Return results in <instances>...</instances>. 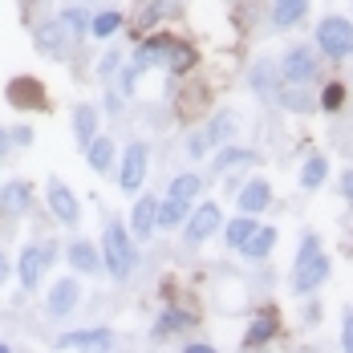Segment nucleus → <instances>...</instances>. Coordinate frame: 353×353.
I'll list each match as a JSON object with an SVG mask.
<instances>
[{"label": "nucleus", "instance_id": "f257e3e1", "mask_svg": "<svg viewBox=\"0 0 353 353\" xmlns=\"http://www.w3.org/2000/svg\"><path fill=\"white\" fill-rule=\"evenodd\" d=\"M329 281V256L321 252L317 236H305L301 252H296V264H292V292H317L321 284Z\"/></svg>", "mask_w": 353, "mask_h": 353}, {"label": "nucleus", "instance_id": "f03ea898", "mask_svg": "<svg viewBox=\"0 0 353 353\" xmlns=\"http://www.w3.org/2000/svg\"><path fill=\"white\" fill-rule=\"evenodd\" d=\"M134 264H139V256H134L130 232H126L118 219H110L106 232H102V268H106L114 281H126V276L134 272Z\"/></svg>", "mask_w": 353, "mask_h": 353}, {"label": "nucleus", "instance_id": "7ed1b4c3", "mask_svg": "<svg viewBox=\"0 0 353 353\" xmlns=\"http://www.w3.org/2000/svg\"><path fill=\"white\" fill-rule=\"evenodd\" d=\"M317 45H321V53L333 57V61L350 57L353 53V25L345 17H325L317 25Z\"/></svg>", "mask_w": 353, "mask_h": 353}, {"label": "nucleus", "instance_id": "20e7f679", "mask_svg": "<svg viewBox=\"0 0 353 353\" xmlns=\"http://www.w3.org/2000/svg\"><path fill=\"white\" fill-rule=\"evenodd\" d=\"M53 256H57L53 244H25L21 260H17V276H21V288H25V292H33L37 284H41L45 268L53 264Z\"/></svg>", "mask_w": 353, "mask_h": 353}, {"label": "nucleus", "instance_id": "39448f33", "mask_svg": "<svg viewBox=\"0 0 353 353\" xmlns=\"http://www.w3.org/2000/svg\"><path fill=\"white\" fill-rule=\"evenodd\" d=\"M45 203H49V212H53L57 223L77 228V219H81V203H77V195H73L61 179H49V183H45Z\"/></svg>", "mask_w": 353, "mask_h": 353}, {"label": "nucleus", "instance_id": "423d86ee", "mask_svg": "<svg viewBox=\"0 0 353 353\" xmlns=\"http://www.w3.org/2000/svg\"><path fill=\"white\" fill-rule=\"evenodd\" d=\"M146 159H150L146 142H130V146H126L122 167H118V187H122L126 195H134L142 187V179H146Z\"/></svg>", "mask_w": 353, "mask_h": 353}, {"label": "nucleus", "instance_id": "0eeeda50", "mask_svg": "<svg viewBox=\"0 0 353 353\" xmlns=\"http://www.w3.org/2000/svg\"><path fill=\"white\" fill-rule=\"evenodd\" d=\"M70 41H73V33L61 25V17H57V21H45V25L33 29V49L41 57H65Z\"/></svg>", "mask_w": 353, "mask_h": 353}, {"label": "nucleus", "instance_id": "6e6552de", "mask_svg": "<svg viewBox=\"0 0 353 353\" xmlns=\"http://www.w3.org/2000/svg\"><path fill=\"white\" fill-rule=\"evenodd\" d=\"M281 77H284V81H292V85L313 81V77H317V57H313V49H309V45L288 49V53H284V61H281Z\"/></svg>", "mask_w": 353, "mask_h": 353}, {"label": "nucleus", "instance_id": "1a4fd4ad", "mask_svg": "<svg viewBox=\"0 0 353 353\" xmlns=\"http://www.w3.org/2000/svg\"><path fill=\"white\" fill-rule=\"evenodd\" d=\"M33 208V183L29 179H8L0 187V215L4 219H17Z\"/></svg>", "mask_w": 353, "mask_h": 353}, {"label": "nucleus", "instance_id": "9d476101", "mask_svg": "<svg viewBox=\"0 0 353 353\" xmlns=\"http://www.w3.org/2000/svg\"><path fill=\"white\" fill-rule=\"evenodd\" d=\"M4 98L17 110H41L45 106V85H41L37 77H29V73H21V77H12V81L4 85Z\"/></svg>", "mask_w": 353, "mask_h": 353}, {"label": "nucleus", "instance_id": "9b49d317", "mask_svg": "<svg viewBox=\"0 0 353 353\" xmlns=\"http://www.w3.org/2000/svg\"><path fill=\"white\" fill-rule=\"evenodd\" d=\"M77 296H81V288L73 276H61V281L49 288V296H45V313L49 317H70L73 309H77Z\"/></svg>", "mask_w": 353, "mask_h": 353}, {"label": "nucleus", "instance_id": "f8f14e48", "mask_svg": "<svg viewBox=\"0 0 353 353\" xmlns=\"http://www.w3.org/2000/svg\"><path fill=\"white\" fill-rule=\"evenodd\" d=\"M223 228V212L215 208V203H199V212L187 215V240L191 244H203L208 236H215Z\"/></svg>", "mask_w": 353, "mask_h": 353}, {"label": "nucleus", "instance_id": "ddd939ff", "mask_svg": "<svg viewBox=\"0 0 353 353\" xmlns=\"http://www.w3.org/2000/svg\"><path fill=\"white\" fill-rule=\"evenodd\" d=\"M154 228H159V199L154 195H139L134 208H130V232H134V240H150Z\"/></svg>", "mask_w": 353, "mask_h": 353}, {"label": "nucleus", "instance_id": "4468645a", "mask_svg": "<svg viewBox=\"0 0 353 353\" xmlns=\"http://www.w3.org/2000/svg\"><path fill=\"white\" fill-rule=\"evenodd\" d=\"M106 345H114L110 329H70L57 337V350H106Z\"/></svg>", "mask_w": 353, "mask_h": 353}, {"label": "nucleus", "instance_id": "2eb2a0df", "mask_svg": "<svg viewBox=\"0 0 353 353\" xmlns=\"http://www.w3.org/2000/svg\"><path fill=\"white\" fill-rule=\"evenodd\" d=\"M65 260H70L73 272H98V268H102V252L90 244V240H70Z\"/></svg>", "mask_w": 353, "mask_h": 353}, {"label": "nucleus", "instance_id": "dca6fc26", "mask_svg": "<svg viewBox=\"0 0 353 353\" xmlns=\"http://www.w3.org/2000/svg\"><path fill=\"white\" fill-rule=\"evenodd\" d=\"M240 212H248V215H256V212H264L268 203H272V187L264 183V179H252V183H244L240 187Z\"/></svg>", "mask_w": 353, "mask_h": 353}, {"label": "nucleus", "instance_id": "f3484780", "mask_svg": "<svg viewBox=\"0 0 353 353\" xmlns=\"http://www.w3.org/2000/svg\"><path fill=\"white\" fill-rule=\"evenodd\" d=\"M85 163H90V171L106 175L110 167H114V139L110 134H94L90 146H85Z\"/></svg>", "mask_w": 353, "mask_h": 353}, {"label": "nucleus", "instance_id": "a211bd4d", "mask_svg": "<svg viewBox=\"0 0 353 353\" xmlns=\"http://www.w3.org/2000/svg\"><path fill=\"white\" fill-rule=\"evenodd\" d=\"M98 134V110L90 106V102H81V106H73V142L85 150L90 139Z\"/></svg>", "mask_w": 353, "mask_h": 353}, {"label": "nucleus", "instance_id": "6ab92c4d", "mask_svg": "<svg viewBox=\"0 0 353 353\" xmlns=\"http://www.w3.org/2000/svg\"><path fill=\"white\" fill-rule=\"evenodd\" d=\"M272 248H276V228H260V223H256V228H252V236L240 244V252H244L248 260H264Z\"/></svg>", "mask_w": 353, "mask_h": 353}, {"label": "nucleus", "instance_id": "aec40b11", "mask_svg": "<svg viewBox=\"0 0 353 353\" xmlns=\"http://www.w3.org/2000/svg\"><path fill=\"white\" fill-rule=\"evenodd\" d=\"M309 12V0H276L272 4V25L276 29H296V21Z\"/></svg>", "mask_w": 353, "mask_h": 353}, {"label": "nucleus", "instance_id": "412c9836", "mask_svg": "<svg viewBox=\"0 0 353 353\" xmlns=\"http://www.w3.org/2000/svg\"><path fill=\"white\" fill-rule=\"evenodd\" d=\"M260 163V154L256 150H240V146H228V150H219V159H215V171L219 175H228V171H240V167H256Z\"/></svg>", "mask_w": 353, "mask_h": 353}, {"label": "nucleus", "instance_id": "4be33fe9", "mask_svg": "<svg viewBox=\"0 0 353 353\" xmlns=\"http://www.w3.org/2000/svg\"><path fill=\"white\" fill-rule=\"evenodd\" d=\"M167 49H171V37H167V33H154V37H146V41L139 45L134 61H139V65H154V61H167Z\"/></svg>", "mask_w": 353, "mask_h": 353}, {"label": "nucleus", "instance_id": "5701e85b", "mask_svg": "<svg viewBox=\"0 0 353 353\" xmlns=\"http://www.w3.org/2000/svg\"><path fill=\"white\" fill-rule=\"evenodd\" d=\"M171 73H191L195 70V49L187 45V41H171V49H167V61H163Z\"/></svg>", "mask_w": 353, "mask_h": 353}, {"label": "nucleus", "instance_id": "b1692460", "mask_svg": "<svg viewBox=\"0 0 353 353\" xmlns=\"http://www.w3.org/2000/svg\"><path fill=\"white\" fill-rule=\"evenodd\" d=\"M183 329H195V317L179 313V309H167L163 317L154 321V337H171V333H183Z\"/></svg>", "mask_w": 353, "mask_h": 353}, {"label": "nucleus", "instance_id": "393cba45", "mask_svg": "<svg viewBox=\"0 0 353 353\" xmlns=\"http://www.w3.org/2000/svg\"><path fill=\"white\" fill-rule=\"evenodd\" d=\"M232 130H236V114H232V110H219V114L212 118V126H208L203 134H208V142H212V146H223V142L232 139Z\"/></svg>", "mask_w": 353, "mask_h": 353}, {"label": "nucleus", "instance_id": "a878e982", "mask_svg": "<svg viewBox=\"0 0 353 353\" xmlns=\"http://www.w3.org/2000/svg\"><path fill=\"white\" fill-rule=\"evenodd\" d=\"M167 195H175V199H187V203H191V199H199V195H203V179L191 175V171H187V175H175Z\"/></svg>", "mask_w": 353, "mask_h": 353}, {"label": "nucleus", "instance_id": "bb28decb", "mask_svg": "<svg viewBox=\"0 0 353 353\" xmlns=\"http://www.w3.org/2000/svg\"><path fill=\"white\" fill-rule=\"evenodd\" d=\"M118 29H122V17H118L114 8H106V12L90 17V29H85V33H90V37H98V41H106V37H114Z\"/></svg>", "mask_w": 353, "mask_h": 353}, {"label": "nucleus", "instance_id": "cd10ccee", "mask_svg": "<svg viewBox=\"0 0 353 353\" xmlns=\"http://www.w3.org/2000/svg\"><path fill=\"white\" fill-rule=\"evenodd\" d=\"M276 333V317L272 313H264V317H256L252 325H248V333H244V345L252 350V345H260V341H268Z\"/></svg>", "mask_w": 353, "mask_h": 353}, {"label": "nucleus", "instance_id": "c85d7f7f", "mask_svg": "<svg viewBox=\"0 0 353 353\" xmlns=\"http://www.w3.org/2000/svg\"><path fill=\"white\" fill-rule=\"evenodd\" d=\"M252 228H256V219H252V215H240V219H232V223H228V228H219V232H223V240H228V248H240L248 240V236H252Z\"/></svg>", "mask_w": 353, "mask_h": 353}, {"label": "nucleus", "instance_id": "c756f323", "mask_svg": "<svg viewBox=\"0 0 353 353\" xmlns=\"http://www.w3.org/2000/svg\"><path fill=\"white\" fill-rule=\"evenodd\" d=\"M272 98H276L284 110H309V94H305L301 85H292V81L276 85V94H272Z\"/></svg>", "mask_w": 353, "mask_h": 353}, {"label": "nucleus", "instance_id": "7c9ffc66", "mask_svg": "<svg viewBox=\"0 0 353 353\" xmlns=\"http://www.w3.org/2000/svg\"><path fill=\"white\" fill-rule=\"evenodd\" d=\"M183 219H187V199L167 195V203H159V228H175Z\"/></svg>", "mask_w": 353, "mask_h": 353}, {"label": "nucleus", "instance_id": "2f4dec72", "mask_svg": "<svg viewBox=\"0 0 353 353\" xmlns=\"http://www.w3.org/2000/svg\"><path fill=\"white\" fill-rule=\"evenodd\" d=\"M325 175H329V163H325L321 154H313V159L305 163V171H301V187H305V191H317L321 183H325Z\"/></svg>", "mask_w": 353, "mask_h": 353}, {"label": "nucleus", "instance_id": "473e14b6", "mask_svg": "<svg viewBox=\"0 0 353 353\" xmlns=\"http://www.w3.org/2000/svg\"><path fill=\"white\" fill-rule=\"evenodd\" d=\"M276 85H281V81H276V70H272V65H256V70H252V90H256V94H268V98H272Z\"/></svg>", "mask_w": 353, "mask_h": 353}, {"label": "nucleus", "instance_id": "72a5a7b5", "mask_svg": "<svg viewBox=\"0 0 353 353\" xmlns=\"http://www.w3.org/2000/svg\"><path fill=\"white\" fill-rule=\"evenodd\" d=\"M61 25H65L73 33V41H77V37H85V29H90V12H85V8H65V12H61Z\"/></svg>", "mask_w": 353, "mask_h": 353}, {"label": "nucleus", "instance_id": "f704fd0d", "mask_svg": "<svg viewBox=\"0 0 353 353\" xmlns=\"http://www.w3.org/2000/svg\"><path fill=\"white\" fill-rule=\"evenodd\" d=\"M341 106H345V85H341V81H333V85H325V90H321V110H329V114H337Z\"/></svg>", "mask_w": 353, "mask_h": 353}, {"label": "nucleus", "instance_id": "c9c22d12", "mask_svg": "<svg viewBox=\"0 0 353 353\" xmlns=\"http://www.w3.org/2000/svg\"><path fill=\"white\" fill-rule=\"evenodd\" d=\"M118 65H122V53H118V49H110L106 57L98 61V73H102V77H114V73H118Z\"/></svg>", "mask_w": 353, "mask_h": 353}, {"label": "nucleus", "instance_id": "e433bc0d", "mask_svg": "<svg viewBox=\"0 0 353 353\" xmlns=\"http://www.w3.org/2000/svg\"><path fill=\"white\" fill-rule=\"evenodd\" d=\"M139 73H142L139 61H130V65H126V73H122V94H134V85H139Z\"/></svg>", "mask_w": 353, "mask_h": 353}, {"label": "nucleus", "instance_id": "4c0bfd02", "mask_svg": "<svg viewBox=\"0 0 353 353\" xmlns=\"http://www.w3.org/2000/svg\"><path fill=\"white\" fill-rule=\"evenodd\" d=\"M8 142L12 146H33V126H12L8 130Z\"/></svg>", "mask_w": 353, "mask_h": 353}, {"label": "nucleus", "instance_id": "58836bf2", "mask_svg": "<svg viewBox=\"0 0 353 353\" xmlns=\"http://www.w3.org/2000/svg\"><path fill=\"white\" fill-rule=\"evenodd\" d=\"M187 150L199 159V154H208V150H212V142H208V134L199 130V134H191V139H187Z\"/></svg>", "mask_w": 353, "mask_h": 353}, {"label": "nucleus", "instance_id": "ea45409f", "mask_svg": "<svg viewBox=\"0 0 353 353\" xmlns=\"http://www.w3.org/2000/svg\"><path fill=\"white\" fill-rule=\"evenodd\" d=\"M341 345L353 353V309H345V329H341Z\"/></svg>", "mask_w": 353, "mask_h": 353}, {"label": "nucleus", "instance_id": "a19ab883", "mask_svg": "<svg viewBox=\"0 0 353 353\" xmlns=\"http://www.w3.org/2000/svg\"><path fill=\"white\" fill-rule=\"evenodd\" d=\"M341 195L353 203V171H345V175H341Z\"/></svg>", "mask_w": 353, "mask_h": 353}, {"label": "nucleus", "instance_id": "79ce46f5", "mask_svg": "<svg viewBox=\"0 0 353 353\" xmlns=\"http://www.w3.org/2000/svg\"><path fill=\"white\" fill-rule=\"evenodd\" d=\"M8 272H12V268H8V256H4V248H0V284L8 281Z\"/></svg>", "mask_w": 353, "mask_h": 353}, {"label": "nucleus", "instance_id": "37998d69", "mask_svg": "<svg viewBox=\"0 0 353 353\" xmlns=\"http://www.w3.org/2000/svg\"><path fill=\"white\" fill-rule=\"evenodd\" d=\"M187 353H212V345H208V341H191V345H187Z\"/></svg>", "mask_w": 353, "mask_h": 353}, {"label": "nucleus", "instance_id": "c03bdc74", "mask_svg": "<svg viewBox=\"0 0 353 353\" xmlns=\"http://www.w3.org/2000/svg\"><path fill=\"white\" fill-rule=\"evenodd\" d=\"M8 146H12V142H8V130H4V126H0V159H4V154H8Z\"/></svg>", "mask_w": 353, "mask_h": 353}]
</instances>
